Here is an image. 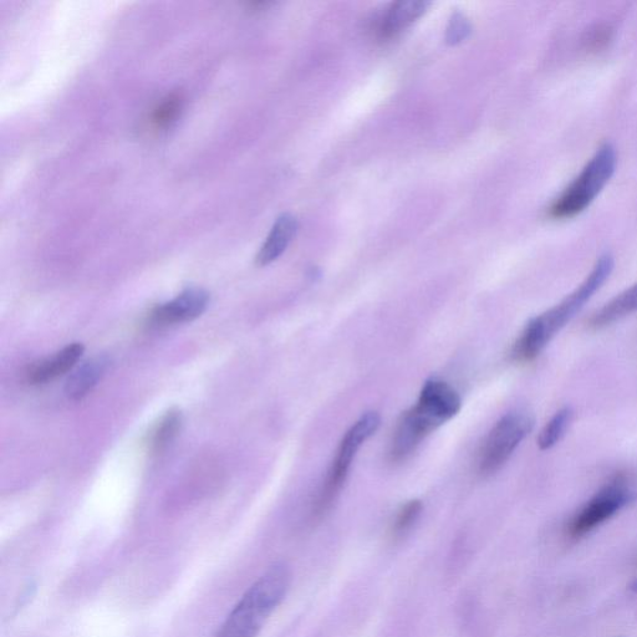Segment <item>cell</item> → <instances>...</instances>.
I'll return each instance as SVG.
<instances>
[{
    "mask_svg": "<svg viewBox=\"0 0 637 637\" xmlns=\"http://www.w3.org/2000/svg\"><path fill=\"white\" fill-rule=\"evenodd\" d=\"M297 228V219L290 214H283L282 217H279L270 231L267 241L264 242L258 253L256 259L258 266H268V264L277 261L288 248L290 242L293 241Z\"/></svg>",
    "mask_w": 637,
    "mask_h": 637,
    "instance_id": "8fae6325",
    "label": "cell"
},
{
    "mask_svg": "<svg viewBox=\"0 0 637 637\" xmlns=\"http://www.w3.org/2000/svg\"><path fill=\"white\" fill-rule=\"evenodd\" d=\"M615 167L614 147L610 144L599 147L579 176L549 207L548 216L554 219H567L584 212L608 185Z\"/></svg>",
    "mask_w": 637,
    "mask_h": 637,
    "instance_id": "277c9868",
    "label": "cell"
},
{
    "mask_svg": "<svg viewBox=\"0 0 637 637\" xmlns=\"http://www.w3.org/2000/svg\"><path fill=\"white\" fill-rule=\"evenodd\" d=\"M183 107V96L180 93L168 95L162 103L156 107L151 116L152 124L159 129H165L176 121Z\"/></svg>",
    "mask_w": 637,
    "mask_h": 637,
    "instance_id": "2e32d148",
    "label": "cell"
},
{
    "mask_svg": "<svg viewBox=\"0 0 637 637\" xmlns=\"http://www.w3.org/2000/svg\"><path fill=\"white\" fill-rule=\"evenodd\" d=\"M468 33H470V24L463 18V15L457 14L451 20L450 28H448V43H460L467 37Z\"/></svg>",
    "mask_w": 637,
    "mask_h": 637,
    "instance_id": "ac0fdd59",
    "label": "cell"
},
{
    "mask_svg": "<svg viewBox=\"0 0 637 637\" xmlns=\"http://www.w3.org/2000/svg\"><path fill=\"white\" fill-rule=\"evenodd\" d=\"M381 424L380 415L377 412H368L360 417L349 431L345 433L336 451L333 463H331L328 476L321 486L317 501L314 504V514L317 517L324 516L329 511L336 498L343 489L346 477L349 475L351 463L360 450V447L379 430Z\"/></svg>",
    "mask_w": 637,
    "mask_h": 637,
    "instance_id": "5b68a950",
    "label": "cell"
},
{
    "mask_svg": "<svg viewBox=\"0 0 637 637\" xmlns=\"http://www.w3.org/2000/svg\"><path fill=\"white\" fill-rule=\"evenodd\" d=\"M292 574L275 564L254 583L224 621L217 637H257L287 595Z\"/></svg>",
    "mask_w": 637,
    "mask_h": 637,
    "instance_id": "3957f363",
    "label": "cell"
},
{
    "mask_svg": "<svg viewBox=\"0 0 637 637\" xmlns=\"http://www.w3.org/2000/svg\"><path fill=\"white\" fill-rule=\"evenodd\" d=\"M422 512V502L419 499H412L402 506L397 512L394 526H392V535L395 538H401L415 526Z\"/></svg>",
    "mask_w": 637,
    "mask_h": 637,
    "instance_id": "e0dca14e",
    "label": "cell"
},
{
    "mask_svg": "<svg viewBox=\"0 0 637 637\" xmlns=\"http://www.w3.org/2000/svg\"><path fill=\"white\" fill-rule=\"evenodd\" d=\"M574 412L570 407H563L552 417L538 437V447L548 451L562 440L568 428L572 425Z\"/></svg>",
    "mask_w": 637,
    "mask_h": 637,
    "instance_id": "9a60e30c",
    "label": "cell"
},
{
    "mask_svg": "<svg viewBox=\"0 0 637 637\" xmlns=\"http://www.w3.org/2000/svg\"><path fill=\"white\" fill-rule=\"evenodd\" d=\"M614 269V258L604 254L596 262L589 277L554 308L533 318L513 344L512 360L519 364L531 363L547 348L554 336L577 315L591 297L603 287Z\"/></svg>",
    "mask_w": 637,
    "mask_h": 637,
    "instance_id": "6da1fadb",
    "label": "cell"
},
{
    "mask_svg": "<svg viewBox=\"0 0 637 637\" xmlns=\"http://www.w3.org/2000/svg\"><path fill=\"white\" fill-rule=\"evenodd\" d=\"M110 366L111 360L106 355H98L86 361L74 374L70 375L65 386L66 396L73 401L83 400L103 380Z\"/></svg>",
    "mask_w": 637,
    "mask_h": 637,
    "instance_id": "30bf717a",
    "label": "cell"
},
{
    "mask_svg": "<svg viewBox=\"0 0 637 637\" xmlns=\"http://www.w3.org/2000/svg\"><path fill=\"white\" fill-rule=\"evenodd\" d=\"M210 304V294L202 288L183 290L171 302L159 305L152 310L151 323L156 326H170L200 318Z\"/></svg>",
    "mask_w": 637,
    "mask_h": 637,
    "instance_id": "ba28073f",
    "label": "cell"
},
{
    "mask_svg": "<svg viewBox=\"0 0 637 637\" xmlns=\"http://www.w3.org/2000/svg\"><path fill=\"white\" fill-rule=\"evenodd\" d=\"M534 427L531 412H509L497 422L484 440L478 456V470L483 476H492L506 465L519 445Z\"/></svg>",
    "mask_w": 637,
    "mask_h": 637,
    "instance_id": "8992f818",
    "label": "cell"
},
{
    "mask_svg": "<svg viewBox=\"0 0 637 637\" xmlns=\"http://www.w3.org/2000/svg\"><path fill=\"white\" fill-rule=\"evenodd\" d=\"M84 345L75 343L66 346L53 358L40 361L29 369L27 379L30 385H44L58 379L75 368L84 354Z\"/></svg>",
    "mask_w": 637,
    "mask_h": 637,
    "instance_id": "9c48e42d",
    "label": "cell"
},
{
    "mask_svg": "<svg viewBox=\"0 0 637 637\" xmlns=\"http://www.w3.org/2000/svg\"><path fill=\"white\" fill-rule=\"evenodd\" d=\"M635 312H637V283L595 312L589 320V326L594 330L608 328L616 321Z\"/></svg>",
    "mask_w": 637,
    "mask_h": 637,
    "instance_id": "4fadbf2b",
    "label": "cell"
},
{
    "mask_svg": "<svg viewBox=\"0 0 637 637\" xmlns=\"http://www.w3.org/2000/svg\"><path fill=\"white\" fill-rule=\"evenodd\" d=\"M427 7L428 3L419 2V0H406V2L395 3L381 20L379 27L381 37H394V35L410 27L426 12Z\"/></svg>",
    "mask_w": 637,
    "mask_h": 637,
    "instance_id": "7c38bea8",
    "label": "cell"
},
{
    "mask_svg": "<svg viewBox=\"0 0 637 637\" xmlns=\"http://www.w3.org/2000/svg\"><path fill=\"white\" fill-rule=\"evenodd\" d=\"M462 401L447 382L428 380L419 401L400 417L392 433L389 458L392 463L407 460L426 437L460 412Z\"/></svg>",
    "mask_w": 637,
    "mask_h": 637,
    "instance_id": "7a4b0ae2",
    "label": "cell"
},
{
    "mask_svg": "<svg viewBox=\"0 0 637 637\" xmlns=\"http://www.w3.org/2000/svg\"><path fill=\"white\" fill-rule=\"evenodd\" d=\"M633 496V488L628 479L625 476H616L575 514L568 528L570 537L579 539L593 532L623 509Z\"/></svg>",
    "mask_w": 637,
    "mask_h": 637,
    "instance_id": "52a82bcc",
    "label": "cell"
},
{
    "mask_svg": "<svg viewBox=\"0 0 637 637\" xmlns=\"http://www.w3.org/2000/svg\"><path fill=\"white\" fill-rule=\"evenodd\" d=\"M183 417L180 410L168 411L156 425L150 438L151 451L159 453L175 440L181 431Z\"/></svg>",
    "mask_w": 637,
    "mask_h": 637,
    "instance_id": "5bb4252c",
    "label": "cell"
}]
</instances>
